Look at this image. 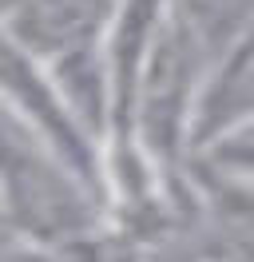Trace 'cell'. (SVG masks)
Wrapping results in <instances>:
<instances>
[{
  "label": "cell",
  "mask_w": 254,
  "mask_h": 262,
  "mask_svg": "<svg viewBox=\"0 0 254 262\" xmlns=\"http://www.w3.org/2000/svg\"><path fill=\"white\" fill-rule=\"evenodd\" d=\"M135 262H250V250L219 223H175L143 243Z\"/></svg>",
  "instance_id": "3957f363"
},
{
  "label": "cell",
  "mask_w": 254,
  "mask_h": 262,
  "mask_svg": "<svg viewBox=\"0 0 254 262\" xmlns=\"http://www.w3.org/2000/svg\"><path fill=\"white\" fill-rule=\"evenodd\" d=\"M171 12L199 36V44L215 60L235 40L238 28L250 20L254 0H171Z\"/></svg>",
  "instance_id": "277c9868"
},
{
  "label": "cell",
  "mask_w": 254,
  "mask_h": 262,
  "mask_svg": "<svg viewBox=\"0 0 254 262\" xmlns=\"http://www.w3.org/2000/svg\"><path fill=\"white\" fill-rule=\"evenodd\" d=\"M0 211L20 234L60 246H83L108 223L92 183L0 99Z\"/></svg>",
  "instance_id": "6da1fadb"
},
{
  "label": "cell",
  "mask_w": 254,
  "mask_h": 262,
  "mask_svg": "<svg viewBox=\"0 0 254 262\" xmlns=\"http://www.w3.org/2000/svg\"><path fill=\"white\" fill-rule=\"evenodd\" d=\"M79 246H60L48 238H32L20 230L0 234V262H79Z\"/></svg>",
  "instance_id": "5b68a950"
},
{
  "label": "cell",
  "mask_w": 254,
  "mask_h": 262,
  "mask_svg": "<svg viewBox=\"0 0 254 262\" xmlns=\"http://www.w3.org/2000/svg\"><path fill=\"white\" fill-rule=\"evenodd\" d=\"M4 230H12V227H8V223H4V211H0V234H4Z\"/></svg>",
  "instance_id": "8992f818"
},
{
  "label": "cell",
  "mask_w": 254,
  "mask_h": 262,
  "mask_svg": "<svg viewBox=\"0 0 254 262\" xmlns=\"http://www.w3.org/2000/svg\"><path fill=\"white\" fill-rule=\"evenodd\" d=\"M242 119H254V12L235 32V40L210 60L195 115V143Z\"/></svg>",
  "instance_id": "7a4b0ae2"
}]
</instances>
